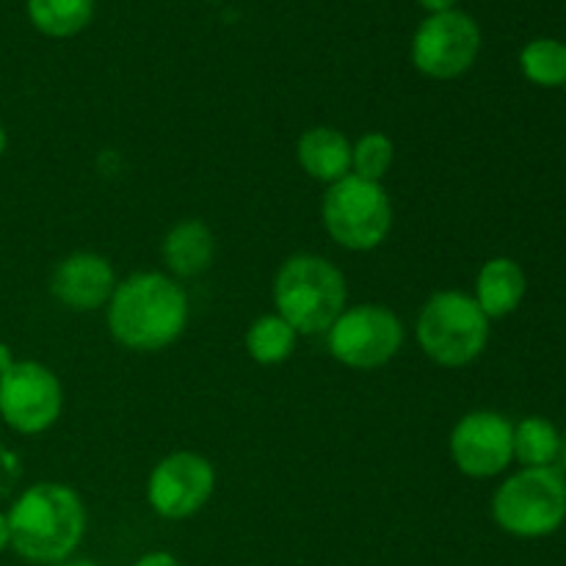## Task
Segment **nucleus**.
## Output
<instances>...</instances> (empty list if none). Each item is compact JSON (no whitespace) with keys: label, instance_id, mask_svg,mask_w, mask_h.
Instances as JSON below:
<instances>
[{"label":"nucleus","instance_id":"obj_4","mask_svg":"<svg viewBox=\"0 0 566 566\" xmlns=\"http://www.w3.org/2000/svg\"><path fill=\"white\" fill-rule=\"evenodd\" d=\"M492 321L464 291H437L420 307L415 337L426 357L440 368H464L490 346Z\"/></svg>","mask_w":566,"mask_h":566},{"label":"nucleus","instance_id":"obj_1","mask_svg":"<svg viewBox=\"0 0 566 566\" xmlns=\"http://www.w3.org/2000/svg\"><path fill=\"white\" fill-rule=\"evenodd\" d=\"M108 332L122 348L158 354L175 346L191 321L188 291L164 271H136L116 282L105 304Z\"/></svg>","mask_w":566,"mask_h":566},{"label":"nucleus","instance_id":"obj_22","mask_svg":"<svg viewBox=\"0 0 566 566\" xmlns=\"http://www.w3.org/2000/svg\"><path fill=\"white\" fill-rule=\"evenodd\" d=\"M133 566H182V564L177 562V558L171 556V553L153 551V553H144V556L138 558V562L133 564Z\"/></svg>","mask_w":566,"mask_h":566},{"label":"nucleus","instance_id":"obj_25","mask_svg":"<svg viewBox=\"0 0 566 566\" xmlns=\"http://www.w3.org/2000/svg\"><path fill=\"white\" fill-rule=\"evenodd\" d=\"M11 547V534H9V520H6V512H0V553Z\"/></svg>","mask_w":566,"mask_h":566},{"label":"nucleus","instance_id":"obj_3","mask_svg":"<svg viewBox=\"0 0 566 566\" xmlns=\"http://www.w3.org/2000/svg\"><path fill=\"white\" fill-rule=\"evenodd\" d=\"M276 315L298 335H326L337 315L348 307V285L332 260L298 252L280 265L274 276Z\"/></svg>","mask_w":566,"mask_h":566},{"label":"nucleus","instance_id":"obj_8","mask_svg":"<svg viewBox=\"0 0 566 566\" xmlns=\"http://www.w3.org/2000/svg\"><path fill=\"white\" fill-rule=\"evenodd\" d=\"M64 412L61 379L36 359H17L0 376V420L14 434L36 437L53 429Z\"/></svg>","mask_w":566,"mask_h":566},{"label":"nucleus","instance_id":"obj_12","mask_svg":"<svg viewBox=\"0 0 566 566\" xmlns=\"http://www.w3.org/2000/svg\"><path fill=\"white\" fill-rule=\"evenodd\" d=\"M116 282L119 280L108 258L97 252H72L55 265L50 293L72 313H97L111 302Z\"/></svg>","mask_w":566,"mask_h":566},{"label":"nucleus","instance_id":"obj_23","mask_svg":"<svg viewBox=\"0 0 566 566\" xmlns=\"http://www.w3.org/2000/svg\"><path fill=\"white\" fill-rule=\"evenodd\" d=\"M429 14H442V11H453L457 9L459 0H418Z\"/></svg>","mask_w":566,"mask_h":566},{"label":"nucleus","instance_id":"obj_2","mask_svg":"<svg viewBox=\"0 0 566 566\" xmlns=\"http://www.w3.org/2000/svg\"><path fill=\"white\" fill-rule=\"evenodd\" d=\"M11 551L31 564L70 562L86 534V506L75 486L39 481L11 501Z\"/></svg>","mask_w":566,"mask_h":566},{"label":"nucleus","instance_id":"obj_5","mask_svg":"<svg viewBox=\"0 0 566 566\" xmlns=\"http://www.w3.org/2000/svg\"><path fill=\"white\" fill-rule=\"evenodd\" d=\"M492 520L517 539H545L566 523V475L562 468H523L492 495Z\"/></svg>","mask_w":566,"mask_h":566},{"label":"nucleus","instance_id":"obj_6","mask_svg":"<svg viewBox=\"0 0 566 566\" xmlns=\"http://www.w3.org/2000/svg\"><path fill=\"white\" fill-rule=\"evenodd\" d=\"M324 230L348 252H370L387 241L392 230V199L381 182L346 175L326 186L321 202Z\"/></svg>","mask_w":566,"mask_h":566},{"label":"nucleus","instance_id":"obj_7","mask_svg":"<svg viewBox=\"0 0 566 566\" xmlns=\"http://www.w3.org/2000/svg\"><path fill=\"white\" fill-rule=\"evenodd\" d=\"M407 340L403 321L385 304H354L326 329V348L352 370H376L398 357Z\"/></svg>","mask_w":566,"mask_h":566},{"label":"nucleus","instance_id":"obj_19","mask_svg":"<svg viewBox=\"0 0 566 566\" xmlns=\"http://www.w3.org/2000/svg\"><path fill=\"white\" fill-rule=\"evenodd\" d=\"M520 70L539 88L566 86V44L551 36L531 39L520 50Z\"/></svg>","mask_w":566,"mask_h":566},{"label":"nucleus","instance_id":"obj_14","mask_svg":"<svg viewBox=\"0 0 566 566\" xmlns=\"http://www.w3.org/2000/svg\"><path fill=\"white\" fill-rule=\"evenodd\" d=\"M525 293H528L525 269L514 258H506V254L486 260L479 269V276H475L473 298L490 321L509 318L512 313H517Z\"/></svg>","mask_w":566,"mask_h":566},{"label":"nucleus","instance_id":"obj_15","mask_svg":"<svg viewBox=\"0 0 566 566\" xmlns=\"http://www.w3.org/2000/svg\"><path fill=\"white\" fill-rule=\"evenodd\" d=\"M296 160L304 175L324 182V186H332V182L352 175V142L337 127L315 125L298 136Z\"/></svg>","mask_w":566,"mask_h":566},{"label":"nucleus","instance_id":"obj_18","mask_svg":"<svg viewBox=\"0 0 566 566\" xmlns=\"http://www.w3.org/2000/svg\"><path fill=\"white\" fill-rule=\"evenodd\" d=\"M562 431L542 415H528L514 426V459L523 468H553L562 457Z\"/></svg>","mask_w":566,"mask_h":566},{"label":"nucleus","instance_id":"obj_16","mask_svg":"<svg viewBox=\"0 0 566 566\" xmlns=\"http://www.w3.org/2000/svg\"><path fill=\"white\" fill-rule=\"evenodd\" d=\"M25 9L42 36L72 39L92 22L94 0H28Z\"/></svg>","mask_w":566,"mask_h":566},{"label":"nucleus","instance_id":"obj_26","mask_svg":"<svg viewBox=\"0 0 566 566\" xmlns=\"http://www.w3.org/2000/svg\"><path fill=\"white\" fill-rule=\"evenodd\" d=\"M6 149H9V133H6V125L0 122V158L6 155Z\"/></svg>","mask_w":566,"mask_h":566},{"label":"nucleus","instance_id":"obj_10","mask_svg":"<svg viewBox=\"0 0 566 566\" xmlns=\"http://www.w3.org/2000/svg\"><path fill=\"white\" fill-rule=\"evenodd\" d=\"M216 492V468L197 451H175L160 459L147 479V503L158 517L188 520L202 512Z\"/></svg>","mask_w":566,"mask_h":566},{"label":"nucleus","instance_id":"obj_27","mask_svg":"<svg viewBox=\"0 0 566 566\" xmlns=\"http://www.w3.org/2000/svg\"><path fill=\"white\" fill-rule=\"evenodd\" d=\"M55 566H99L97 562H88V558H77V562H61Z\"/></svg>","mask_w":566,"mask_h":566},{"label":"nucleus","instance_id":"obj_17","mask_svg":"<svg viewBox=\"0 0 566 566\" xmlns=\"http://www.w3.org/2000/svg\"><path fill=\"white\" fill-rule=\"evenodd\" d=\"M298 343V332L287 324L282 315L269 313L260 315L249 324L247 337H243V346H247V354L258 365H282L293 357Z\"/></svg>","mask_w":566,"mask_h":566},{"label":"nucleus","instance_id":"obj_20","mask_svg":"<svg viewBox=\"0 0 566 566\" xmlns=\"http://www.w3.org/2000/svg\"><path fill=\"white\" fill-rule=\"evenodd\" d=\"M396 164V144L387 133H365L352 144V175L381 182Z\"/></svg>","mask_w":566,"mask_h":566},{"label":"nucleus","instance_id":"obj_11","mask_svg":"<svg viewBox=\"0 0 566 566\" xmlns=\"http://www.w3.org/2000/svg\"><path fill=\"white\" fill-rule=\"evenodd\" d=\"M448 451L468 479H495L514 462V423L492 409H473L453 426Z\"/></svg>","mask_w":566,"mask_h":566},{"label":"nucleus","instance_id":"obj_13","mask_svg":"<svg viewBox=\"0 0 566 566\" xmlns=\"http://www.w3.org/2000/svg\"><path fill=\"white\" fill-rule=\"evenodd\" d=\"M160 258H164L169 276L193 280L205 274L216 260V235L202 219H182L171 227L160 243Z\"/></svg>","mask_w":566,"mask_h":566},{"label":"nucleus","instance_id":"obj_24","mask_svg":"<svg viewBox=\"0 0 566 566\" xmlns=\"http://www.w3.org/2000/svg\"><path fill=\"white\" fill-rule=\"evenodd\" d=\"M14 363H17V359H14V352H11V346H9V343L0 340V376L9 374L11 365H14Z\"/></svg>","mask_w":566,"mask_h":566},{"label":"nucleus","instance_id":"obj_9","mask_svg":"<svg viewBox=\"0 0 566 566\" xmlns=\"http://www.w3.org/2000/svg\"><path fill=\"white\" fill-rule=\"evenodd\" d=\"M481 53V28L464 11L429 14L412 36V64L431 81H457Z\"/></svg>","mask_w":566,"mask_h":566},{"label":"nucleus","instance_id":"obj_21","mask_svg":"<svg viewBox=\"0 0 566 566\" xmlns=\"http://www.w3.org/2000/svg\"><path fill=\"white\" fill-rule=\"evenodd\" d=\"M22 481V462L9 446L0 442V501H9Z\"/></svg>","mask_w":566,"mask_h":566}]
</instances>
